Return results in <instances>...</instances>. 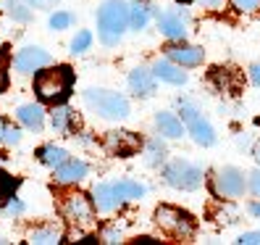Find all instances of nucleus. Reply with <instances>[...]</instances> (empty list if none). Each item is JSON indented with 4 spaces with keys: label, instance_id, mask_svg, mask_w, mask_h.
<instances>
[{
    "label": "nucleus",
    "instance_id": "aec40b11",
    "mask_svg": "<svg viewBox=\"0 0 260 245\" xmlns=\"http://www.w3.org/2000/svg\"><path fill=\"white\" fill-rule=\"evenodd\" d=\"M26 240L32 245H55L63 240V229H60V224H42V227H35Z\"/></svg>",
    "mask_w": 260,
    "mask_h": 245
},
{
    "label": "nucleus",
    "instance_id": "4468645a",
    "mask_svg": "<svg viewBox=\"0 0 260 245\" xmlns=\"http://www.w3.org/2000/svg\"><path fill=\"white\" fill-rule=\"evenodd\" d=\"M89 201H92L95 211H100V213H113L121 206V198L113 187V182H100V185H95L92 193H89Z\"/></svg>",
    "mask_w": 260,
    "mask_h": 245
},
{
    "label": "nucleus",
    "instance_id": "f704fd0d",
    "mask_svg": "<svg viewBox=\"0 0 260 245\" xmlns=\"http://www.w3.org/2000/svg\"><path fill=\"white\" fill-rule=\"evenodd\" d=\"M247 187H250V193H252L255 198H260V169L250 174V179H247Z\"/></svg>",
    "mask_w": 260,
    "mask_h": 245
},
{
    "label": "nucleus",
    "instance_id": "393cba45",
    "mask_svg": "<svg viewBox=\"0 0 260 245\" xmlns=\"http://www.w3.org/2000/svg\"><path fill=\"white\" fill-rule=\"evenodd\" d=\"M21 143V129L11 119L0 116V148H16Z\"/></svg>",
    "mask_w": 260,
    "mask_h": 245
},
{
    "label": "nucleus",
    "instance_id": "72a5a7b5",
    "mask_svg": "<svg viewBox=\"0 0 260 245\" xmlns=\"http://www.w3.org/2000/svg\"><path fill=\"white\" fill-rule=\"evenodd\" d=\"M100 240H103V242H108V245L121 242V229H118V227H108V229H105V232L100 235Z\"/></svg>",
    "mask_w": 260,
    "mask_h": 245
},
{
    "label": "nucleus",
    "instance_id": "dca6fc26",
    "mask_svg": "<svg viewBox=\"0 0 260 245\" xmlns=\"http://www.w3.org/2000/svg\"><path fill=\"white\" fill-rule=\"evenodd\" d=\"M152 74H155V79L168 82V85H187V79H189V74L184 71V66L174 64L171 58L155 61V64H152Z\"/></svg>",
    "mask_w": 260,
    "mask_h": 245
},
{
    "label": "nucleus",
    "instance_id": "58836bf2",
    "mask_svg": "<svg viewBox=\"0 0 260 245\" xmlns=\"http://www.w3.org/2000/svg\"><path fill=\"white\" fill-rule=\"evenodd\" d=\"M250 213L260 219V201H252V203H250Z\"/></svg>",
    "mask_w": 260,
    "mask_h": 245
},
{
    "label": "nucleus",
    "instance_id": "6e6552de",
    "mask_svg": "<svg viewBox=\"0 0 260 245\" xmlns=\"http://www.w3.org/2000/svg\"><path fill=\"white\" fill-rule=\"evenodd\" d=\"M60 211H63V216L76 224V227H89L95 222V206L89 201L87 195L82 193H71L63 198V203H60Z\"/></svg>",
    "mask_w": 260,
    "mask_h": 245
},
{
    "label": "nucleus",
    "instance_id": "20e7f679",
    "mask_svg": "<svg viewBox=\"0 0 260 245\" xmlns=\"http://www.w3.org/2000/svg\"><path fill=\"white\" fill-rule=\"evenodd\" d=\"M163 182L174 190H197L203 185V169L187 158H174L163 166Z\"/></svg>",
    "mask_w": 260,
    "mask_h": 245
},
{
    "label": "nucleus",
    "instance_id": "f257e3e1",
    "mask_svg": "<svg viewBox=\"0 0 260 245\" xmlns=\"http://www.w3.org/2000/svg\"><path fill=\"white\" fill-rule=\"evenodd\" d=\"M71 87H74V71L71 66H45L35 74V93L42 103H66L71 95Z\"/></svg>",
    "mask_w": 260,
    "mask_h": 245
},
{
    "label": "nucleus",
    "instance_id": "6ab92c4d",
    "mask_svg": "<svg viewBox=\"0 0 260 245\" xmlns=\"http://www.w3.org/2000/svg\"><path fill=\"white\" fill-rule=\"evenodd\" d=\"M155 127H158L160 137H168V140H179V137H184V132H187L184 121L171 111H158L155 114Z\"/></svg>",
    "mask_w": 260,
    "mask_h": 245
},
{
    "label": "nucleus",
    "instance_id": "a211bd4d",
    "mask_svg": "<svg viewBox=\"0 0 260 245\" xmlns=\"http://www.w3.org/2000/svg\"><path fill=\"white\" fill-rule=\"evenodd\" d=\"M16 119L19 124L26 127L29 132H40L45 127V108L40 103H24L16 108Z\"/></svg>",
    "mask_w": 260,
    "mask_h": 245
},
{
    "label": "nucleus",
    "instance_id": "473e14b6",
    "mask_svg": "<svg viewBox=\"0 0 260 245\" xmlns=\"http://www.w3.org/2000/svg\"><path fill=\"white\" fill-rule=\"evenodd\" d=\"M239 245H260V229H255V232H242L237 237Z\"/></svg>",
    "mask_w": 260,
    "mask_h": 245
},
{
    "label": "nucleus",
    "instance_id": "ea45409f",
    "mask_svg": "<svg viewBox=\"0 0 260 245\" xmlns=\"http://www.w3.org/2000/svg\"><path fill=\"white\" fill-rule=\"evenodd\" d=\"M252 156H255V161H257V164H260V143H257V145H255V150H252Z\"/></svg>",
    "mask_w": 260,
    "mask_h": 245
},
{
    "label": "nucleus",
    "instance_id": "412c9836",
    "mask_svg": "<svg viewBox=\"0 0 260 245\" xmlns=\"http://www.w3.org/2000/svg\"><path fill=\"white\" fill-rule=\"evenodd\" d=\"M50 124H53V132H58V134L74 132V111L66 103H58L53 108V114H50Z\"/></svg>",
    "mask_w": 260,
    "mask_h": 245
},
{
    "label": "nucleus",
    "instance_id": "39448f33",
    "mask_svg": "<svg viewBox=\"0 0 260 245\" xmlns=\"http://www.w3.org/2000/svg\"><path fill=\"white\" fill-rule=\"evenodd\" d=\"M179 119L184 121V129L192 134V140L197 145H203V148H210L213 143H216V129H213V124L200 114V108L192 103V100H179Z\"/></svg>",
    "mask_w": 260,
    "mask_h": 245
},
{
    "label": "nucleus",
    "instance_id": "c85d7f7f",
    "mask_svg": "<svg viewBox=\"0 0 260 245\" xmlns=\"http://www.w3.org/2000/svg\"><path fill=\"white\" fill-rule=\"evenodd\" d=\"M8 71H11V56L8 48H0V93L8 87Z\"/></svg>",
    "mask_w": 260,
    "mask_h": 245
},
{
    "label": "nucleus",
    "instance_id": "ddd939ff",
    "mask_svg": "<svg viewBox=\"0 0 260 245\" xmlns=\"http://www.w3.org/2000/svg\"><path fill=\"white\" fill-rule=\"evenodd\" d=\"M87 174H89V166L82 158H71V156L53 169V177H55L58 185H76V182H82Z\"/></svg>",
    "mask_w": 260,
    "mask_h": 245
},
{
    "label": "nucleus",
    "instance_id": "e433bc0d",
    "mask_svg": "<svg viewBox=\"0 0 260 245\" xmlns=\"http://www.w3.org/2000/svg\"><path fill=\"white\" fill-rule=\"evenodd\" d=\"M223 3H226V0H203V6H205V8H210V11L223 8Z\"/></svg>",
    "mask_w": 260,
    "mask_h": 245
},
{
    "label": "nucleus",
    "instance_id": "423d86ee",
    "mask_svg": "<svg viewBox=\"0 0 260 245\" xmlns=\"http://www.w3.org/2000/svg\"><path fill=\"white\" fill-rule=\"evenodd\" d=\"M155 224L168 232L171 237H179V240H189L194 235V216L189 211H181L176 206H158L155 208Z\"/></svg>",
    "mask_w": 260,
    "mask_h": 245
},
{
    "label": "nucleus",
    "instance_id": "9d476101",
    "mask_svg": "<svg viewBox=\"0 0 260 245\" xmlns=\"http://www.w3.org/2000/svg\"><path fill=\"white\" fill-rule=\"evenodd\" d=\"M45 66H50V53L40 48V45H26L13 58V69L19 74H37Z\"/></svg>",
    "mask_w": 260,
    "mask_h": 245
},
{
    "label": "nucleus",
    "instance_id": "5701e85b",
    "mask_svg": "<svg viewBox=\"0 0 260 245\" xmlns=\"http://www.w3.org/2000/svg\"><path fill=\"white\" fill-rule=\"evenodd\" d=\"M37 158H40V164L48 166V169H55V166H60L69 158V150L58 148V145H42V148H37Z\"/></svg>",
    "mask_w": 260,
    "mask_h": 245
},
{
    "label": "nucleus",
    "instance_id": "4c0bfd02",
    "mask_svg": "<svg viewBox=\"0 0 260 245\" xmlns=\"http://www.w3.org/2000/svg\"><path fill=\"white\" fill-rule=\"evenodd\" d=\"M250 79H252V82L260 87V64H255V66L250 69Z\"/></svg>",
    "mask_w": 260,
    "mask_h": 245
},
{
    "label": "nucleus",
    "instance_id": "f8f14e48",
    "mask_svg": "<svg viewBox=\"0 0 260 245\" xmlns=\"http://www.w3.org/2000/svg\"><path fill=\"white\" fill-rule=\"evenodd\" d=\"M166 53H168V58H171L174 64L184 66V69L200 66V64H203V58H205L203 48H197V45H187L184 40H181V42H176V45H168V48H166Z\"/></svg>",
    "mask_w": 260,
    "mask_h": 245
},
{
    "label": "nucleus",
    "instance_id": "c9c22d12",
    "mask_svg": "<svg viewBox=\"0 0 260 245\" xmlns=\"http://www.w3.org/2000/svg\"><path fill=\"white\" fill-rule=\"evenodd\" d=\"M32 8H55L58 6V0H26Z\"/></svg>",
    "mask_w": 260,
    "mask_h": 245
},
{
    "label": "nucleus",
    "instance_id": "a19ab883",
    "mask_svg": "<svg viewBox=\"0 0 260 245\" xmlns=\"http://www.w3.org/2000/svg\"><path fill=\"white\" fill-rule=\"evenodd\" d=\"M176 3H184L187 6V3H192V0H176Z\"/></svg>",
    "mask_w": 260,
    "mask_h": 245
},
{
    "label": "nucleus",
    "instance_id": "a878e982",
    "mask_svg": "<svg viewBox=\"0 0 260 245\" xmlns=\"http://www.w3.org/2000/svg\"><path fill=\"white\" fill-rule=\"evenodd\" d=\"M145 148V164L147 166H160L166 161V145L160 143V137H152V140L142 143Z\"/></svg>",
    "mask_w": 260,
    "mask_h": 245
},
{
    "label": "nucleus",
    "instance_id": "7c9ffc66",
    "mask_svg": "<svg viewBox=\"0 0 260 245\" xmlns=\"http://www.w3.org/2000/svg\"><path fill=\"white\" fill-rule=\"evenodd\" d=\"M13 187H16V182H13L8 174L0 172V203H3L6 198H11V190H13Z\"/></svg>",
    "mask_w": 260,
    "mask_h": 245
},
{
    "label": "nucleus",
    "instance_id": "7ed1b4c3",
    "mask_svg": "<svg viewBox=\"0 0 260 245\" xmlns=\"http://www.w3.org/2000/svg\"><path fill=\"white\" fill-rule=\"evenodd\" d=\"M84 103H87V108L92 114H98L100 119H111V121L126 119L129 111H132L129 100L121 93L103 90V87H87L84 90Z\"/></svg>",
    "mask_w": 260,
    "mask_h": 245
},
{
    "label": "nucleus",
    "instance_id": "f03ea898",
    "mask_svg": "<svg viewBox=\"0 0 260 245\" xmlns=\"http://www.w3.org/2000/svg\"><path fill=\"white\" fill-rule=\"evenodd\" d=\"M129 29V3L126 0H105L98 8V37L103 45H113L121 42L124 32Z\"/></svg>",
    "mask_w": 260,
    "mask_h": 245
},
{
    "label": "nucleus",
    "instance_id": "2eb2a0df",
    "mask_svg": "<svg viewBox=\"0 0 260 245\" xmlns=\"http://www.w3.org/2000/svg\"><path fill=\"white\" fill-rule=\"evenodd\" d=\"M129 90L137 98L155 95V74H152V69H145V66L132 69V74H129Z\"/></svg>",
    "mask_w": 260,
    "mask_h": 245
},
{
    "label": "nucleus",
    "instance_id": "b1692460",
    "mask_svg": "<svg viewBox=\"0 0 260 245\" xmlns=\"http://www.w3.org/2000/svg\"><path fill=\"white\" fill-rule=\"evenodd\" d=\"M113 187L121 198V203H126V201H140V198H145V185H140V182H134V179H121V182H113Z\"/></svg>",
    "mask_w": 260,
    "mask_h": 245
},
{
    "label": "nucleus",
    "instance_id": "1a4fd4ad",
    "mask_svg": "<svg viewBox=\"0 0 260 245\" xmlns=\"http://www.w3.org/2000/svg\"><path fill=\"white\" fill-rule=\"evenodd\" d=\"M103 148L108 150L111 156L129 158V156H134V153H140V148H142V137H140V134H134V132H129V129H113V132L105 134Z\"/></svg>",
    "mask_w": 260,
    "mask_h": 245
},
{
    "label": "nucleus",
    "instance_id": "bb28decb",
    "mask_svg": "<svg viewBox=\"0 0 260 245\" xmlns=\"http://www.w3.org/2000/svg\"><path fill=\"white\" fill-rule=\"evenodd\" d=\"M48 24H50V29H55V32H60V29H69V26L74 24V13H69V11H55Z\"/></svg>",
    "mask_w": 260,
    "mask_h": 245
},
{
    "label": "nucleus",
    "instance_id": "0eeeda50",
    "mask_svg": "<svg viewBox=\"0 0 260 245\" xmlns=\"http://www.w3.org/2000/svg\"><path fill=\"white\" fill-rule=\"evenodd\" d=\"M244 187H247V182H244V172L237 169V166H223V169H218L216 177H213V193H216L218 198H223V201L242 198Z\"/></svg>",
    "mask_w": 260,
    "mask_h": 245
},
{
    "label": "nucleus",
    "instance_id": "2f4dec72",
    "mask_svg": "<svg viewBox=\"0 0 260 245\" xmlns=\"http://www.w3.org/2000/svg\"><path fill=\"white\" fill-rule=\"evenodd\" d=\"M232 3H234V8L242 11V13H252V11L260 8V0H232Z\"/></svg>",
    "mask_w": 260,
    "mask_h": 245
},
{
    "label": "nucleus",
    "instance_id": "9b49d317",
    "mask_svg": "<svg viewBox=\"0 0 260 245\" xmlns=\"http://www.w3.org/2000/svg\"><path fill=\"white\" fill-rule=\"evenodd\" d=\"M155 24L160 29V35L168 40H184L187 37V19L179 11H158L155 13Z\"/></svg>",
    "mask_w": 260,
    "mask_h": 245
},
{
    "label": "nucleus",
    "instance_id": "79ce46f5",
    "mask_svg": "<svg viewBox=\"0 0 260 245\" xmlns=\"http://www.w3.org/2000/svg\"><path fill=\"white\" fill-rule=\"evenodd\" d=\"M0 242H8V240H6V237H0Z\"/></svg>",
    "mask_w": 260,
    "mask_h": 245
},
{
    "label": "nucleus",
    "instance_id": "c756f323",
    "mask_svg": "<svg viewBox=\"0 0 260 245\" xmlns=\"http://www.w3.org/2000/svg\"><path fill=\"white\" fill-rule=\"evenodd\" d=\"M3 211L8 213V216H21V213L26 211V206H24L21 198H6V206H3Z\"/></svg>",
    "mask_w": 260,
    "mask_h": 245
},
{
    "label": "nucleus",
    "instance_id": "cd10ccee",
    "mask_svg": "<svg viewBox=\"0 0 260 245\" xmlns=\"http://www.w3.org/2000/svg\"><path fill=\"white\" fill-rule=\"evenodd\" d=\"M89 45H92V32L82 29V32L71 40V53H74V56H76V53H84V50L89 48Z\"/></svg>",
    "mask_w": 260,
    "mask_h": 245
},
{
    "label": "nucleus",
    "instance_id": "f3484780",
    "mask_svg": "<svg viewBox=\"0 0 260 245\" xmlns=\"http://www.w3.org/2000/svg\"><path fill=\"white\" fill-rule=\"evenodd\" d=\"M155 13H158V8L152 3H147V0H132L129 3V26L134 32H142Z\"/></svg>",
    "mask_w": 260,
    "mask_h": 245
},
{
    "label": "nucleus",
    "instance_id": "4be33fe9",
    "mask_svg": "<svg viewBox=\"0 0 260 245\" xmlns=\"http://www.w3.org/2000/svg\"><path fill=\"white\" fill-rule=\"evenodd\" d=\"M3 8L8 13V19H13L16 24L32 21V6H29L26 0H3Z\"/></svg>",
    "mask_w": 260,
    "mask_h": 245
}]
</instances>
